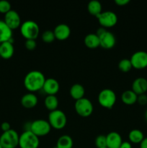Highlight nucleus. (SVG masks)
<instances>
[{"mask_svg":"<svg viewBox=\"0 0 147 148\" xmlns=\"http://www.w3.org/2000/svg\"><path fill=\"white\" fill-rule=\"evenodd\" d=\"M38 102L37 95L33 92H27L21 98V104L22 106L27 108H34Z\"/></svg>","mask_w":147,"mask_h":148,"instance_id":"obj_18","label":"nucleus"},{"mask_svg":"<svg viewBox=\"0 0 147 148\" xmlns=\"http://www.w3.org/2000/svg\"><path fill=\"white\" fill-rule=\"evenodd\" d=\"M46 78L42 72L36 69L27 72L24 78V85L30 92H33L43 89Z\"/></svg>","mask_w":147,"mask_h":148,"instance_id":"obj_1","label":"nucleus"},{"mask_svg":"<svg viewBox=\"0 0 147 148\" xmlns=\"http://www.w3.org/2000/svg\"><path fill=\"white\" fill-rule=\"evenodd\" d=\"M145 118H146V120L147 121V110L146 111V112H145Z\"/></svg>","mask_w":147,"mask_h":148,"instance_id":"obj_37","label":"nucleus"},{"mask_svg":"<svg viewBox=\"0 0 147 148\" xmlns=\"http://www.w3.org/2000/svg\"><path fill=\"white\" fill-rule=\"evenodd\" d=\"M98 22L103 27H110L115 25L118 22V16L114 12L108 11L102 12L97 16Z\"/></svg>","mask_w":147,"mask_h":148,"instance_id":"obj_9","label":"nucleus"},{"mask_svg":"<svg viewBox=\"0 0 147 148\" xmlns=\"http://www.w3.org/2000/svg\"><path fill=\"white\" fill-rule=\"evenodd\" d=\"M53 148H58V147H56V146H55V147H53Z\"/></svg>","mask_w":147,"mask_h":148,"instance_id":"obj_39","label":"nucleus"},{"mask_svg":"<svg viewBox=\"0 0 147 148\" xmlns=\"http://www.w3.org/2000/svg\"><path fill=\"white\" fill-rule=\"evenodd\" d=\"M115 2L119 6H124L128 4L130 2V0H115Z\"/></svg>","mask_w":147,"mask_h":148,"instance_id":"obj_34","label":"nucleus"},{"mask_svg":"<svg viewBox=\"0 0 147 148\" xmlns=\"http://www.w3.org/2000/svg\"><path fill=\"white\" fill-rule=\"evenodd\" d=\"M133 66L130 59H122L118 63V68L123 72H129L132 69Z\"/></svg>","mask_w":147,"mask_h":148,"instance_id":"obj_27","label":"nucleus"},{"mask_svg":"<svg viewBox=\"0 0 147 148\" xmlns=\"http://www.w3.org/2000/svg\"><path fill=\"white\" fill-rule=\"evenodd\" d=\"M117 100L115 92L110 88H105L99 92L98 102L101 106L106 108H111L114 106Z\"/></svg>","mask_w":147,"mask_h":148,"instance_id":"obj_6","label":"nucleus"},{"mask_svg":"<svg viewBox=\"0 0 147 148\" xmlns=\"http://www.w3.org/2000/svg\"><path fill=\"white\" fill-rule=\"evenodd\" d=\"M102 4L98 0H91L87 4L88 12L91 14L96 16V17L102 12Z\"/></svg>","mask_w":147,"mask_h":148,"instance_id":"obj_25","label":"nucleus"},{"mask_svg":"<svg viewBox=\"0 0 147 148\" xmlns=\"http://www.w3.org/2000/svg\"><path fill=\"white\" fill-rule=\"evenodd\" d=\"M84 44L89 49H96L100 46L99 38L96 33H89L84 37Z\"/></svg>","mask_w":147,"mask_h":148,"instance_id":"obj_21","label":"nucleus"},{"mask_svg":"<svg viewBox=\"0 0 147 148\" xmlns=\"http://www.w3.org/2000/svg\"><path fill=\"white\" fill-rule=\"evenodd\" d=\"M0 148H2V147H1V144H0Z\"/></svg>","mask_w":147,"mask_h":148,"instance_id":"obj_38","label":"nucleus"},{"mask_svg":"<svg viewBox=\"0 0 147 148\" xmlns=\"http://www.w3.org/2000/svg\"><path fill=\"white\" fill-rule=\"evenodd\" d=\"M74 108L76 113L82 117H88L91 116L94 110L92 101L85 97L75 101Z\"/></svg>","mask_w":147,"mask_h":148,"instance_id":"obj_7","label":"nucleus"},{"mask_svg":"<svg viewBox=\"0 0 147 148\" xmlns=\"http://www.w3.org/2000/svg\"><path fill=\"white\" fill-rule=\"evenodd\" d=\"M12 39V30L4 20H0V44Z\"/></svg>","mask_w":147,"mask_h":148,"instance_id":"obj_19","label":"nucleus"},{"mask_svg":"<svg viewBox=\"0 0 147 148\" xmlns=\"http://www.w3.org/2000/svg\"><path fill=\"white\" fill-rule=\"evenodd\" d=\"M53 33L56 36V38L63 40L67 39L70 36L71 29L70 27L66 23H59L55 27Z\"/></svg>","mask_w":147,"mask_h":148,"instance_id":"obj_13","label":"nucleus"},{"mask_svg":"<svg viewBox=\"0 0 147 148\" xmlns=\"http://www.w3.org/2000/svg\"><path fill=\"white\" fill-rule=\"evenodd\" d=\"M107 147L120 148L122 143V137L117 132H110L106 135Z\"/></svg>","mask_w":147,"mask_h":148,"instance_id":"obj_15","label":"nucleus"},{"mask_svg":"<svg viewBox=\"0 0 147 148\" xmlns=\"http://www.w3.org/2000/svg\"><path fill=\"white\" fill-rule=\"evenodd\" d=\"M51 126L48 120L36 119L30 124V130L37 137L47 135L51 130Z\"/></svg>","mask_w":147,"mask_h":148,"instance_id":"obj_8","label":"nucleus"},{"mask_svg":"<svg viewBox=\"0 0 147 148\" xmlns=\"http://www.w3.org/2000/svg\"><path fill=\"white\" fill-rule=\"evenodd\" d=\"M4 21L12 30L20 27L22 24L20 14L14 10H11L4 14Z\"/></svg>","mask_w":147,"mask_h":148,"instance_id":"obj_11","label":"nucleus"},{"mask_svg":"<svg viewBox=\"0 0 147 148\" xmlns=\"http://www.w3.org/2000/svg\"><path fill=\"white\" fill-rule=\"evenodd\" d=\"M138 95L135 94L132 90H127L122 92L121 95L122 101L126 105H133L137 102Z\"/></svg>","mask_w":147,"mask_h":148,"instance_id":"obj_22","label":"nucleus"},{"mask_svg":"<svg viewBox=\"0 0 147 148\" xmlns=\"http://www.w3.org/2000/svg\"><path fill=\"white\" fill-rule=\"evenodd\" d=\"M60 88V85L57 79L54 78H47L43 85V90L47 95H56Z\"/></svg>","mask_w":147,"mask_h":148,"instance_id":"obj_14","label":"nucleus"},{"mask_svg":"<svg viewBox=\"0 0 147 148\" xmlns=\"http://www.w3.org/2000/svg\"><path fill=\"white\" fill-rule=\"evenodd\" d=\"M95 145L97 148L107 147L106 135H98L95 139Z\"/></svg>","mask_w":147,"mask_h":148,"instance_id":"obj_29","label":"nucleus"},{"mask_svg":"<svg viewBox=\"0 0 147 148\" xmlns=\"http://www.w3.org/2000/svg\"><path fill=\"white\" fill-rule=\"evenodd\" d=\"M40 140L30 130L24 131L20 135L19 147L20 148H38Z\"/></svg>","mask_w":147,"mask_h":148,"instance_id":"obj_3","label":"nucleus"},{"mask_svg":"<svg viewBox=\"0 0 147 148\" xmlns=\"http://www.w3.org/2000/svg\"><path fill=\"white\" fill-rule=\"evenodd\" d=\"M140 148H147V137H145L140 143Z\"/></svg>","mask_w":147,"mask_h":148,"instance_id":"obj_36","label":"nucleus"},{"mask_svg":"<svg viewBox=\"0 0 147 148\" xmlns=\"http://www.w3.org/2000/svg\"><path fill=\"white\" fill-rule=\"evenodd\" d=\"M103 148H108V147H103Z\"/></svg>","mask_w":147,"mask_h":148,"instance_id":"obj_40","label":"nucleus"},{"mask_svg":"<svg viewBox=\"0 0 147 148\" xmlns=\"http://www.w3.org/2000/svg\"><path fill=\"white\" fill-rule=\"evenodd\" d=\"M20 33L26 39L35 40L40 33V27L36 22L33 20H26L20 25Z\"/></svg>","mask_w":147,"mask_h":148,"instance_id":"obj_2","label":"nucleus"},{"mask_svg":"<svg viewBox=\"0 0 147 148\" xmlns=\"http://www.w3.org/2000/svg\"><path fill=\"white\" fill-rule=\"evenodd\" d=\"M48 122L50 126L56 130H61L64 128L67 123V117L65 113L61 110L56 109L50 111L48 114Z\"/></svg>","mask_w":147,"mask_h":148,"instance_id":"obj_5","label":"nucleus"},{"mask_svg":"<svg viewBox=\"0 0 147 148\" xmlns=\"http://www.w3.org/2000/svg\"><path fill=\"white\" fill-rule=\"evenodd\" d=\"M73 139L68 134H63L58 139L56 147L58 148H73Z\"/></svg>","mask_w":147,"mask_h":148,"instance_id":"obj_23","label":"nucleus"},{"mask_svg":"<svg viewBox=\"0 0 147 148\" xmlns=\"http://www.w3.org/2000/svg\"><path fill=\"white\" fill-rule=\"evenodd\" d=\"M42 40L46 43H52L53 40L56 39V36H55L53 30H46L42 33Z\"/></svg>","mask_w":147,"mask_h":148,"instance_id":"obj_28","label":"nucleus"},{"mask_svg":"<svg viewBox=\"0 0 147 148\" xmlns=\"http://www.w3.org/2000/svg\"><path fill=\"white\" fill-rule=\"evenodd\" d=\"M98 36L99 38L100 46L102 48L110 49L115 46V43H116V38H115V35L112 32L106 30L103 33Z\"/></svg>","mask_w":147,"mask_h":148,"instance_id":"obj_12","label":"nucleus"},{"mask_svg":"<svg viewBox=\"0 0 147 148\" xmlns=\"http://www.w3.org/2000/svg\"><path fill=\"white\" fill-rule=\"evenodd\" d=\"M20 135L17 131L11 129L0 136V144L2 148H16L19 146Z\"/></svg>","mask_w":147,"mask_h":148,"instance_id":"obj_4","label":"nucleus"},{"mask_svg":"<svg viewBox=\"0 0 147 148\" xmlns=\"http://www.w3.org/2000/svg\"><path fill=\"white\" fill-rule=\"evenodd\" d=\"M14 52L12 39L0 44V57L4 59H9L12 57Z\"/></svg>","mask_w":147,"mask_h":148,"instance_id":"obj_16","label":"nucleus"},{"mask_svg":"<svg viewBox=\"0 0 147 148\" xmlns=\"http://www.w3.org/2000/svg\"><path fill=\"white\" fill-rule=\"evenodd\" d=\"M11 10V4L10 1H7V0L0 1V13L5 14Z\"/></svg>","mask_w":147,"mask_h":148,"instance_id":"obj_30","label":"nucleus"},{"mask_svg":"<svg viewBox=\"0 0 147 148\" xmlns=\"http://www.w3.org/2000/svg\"><path fill=\"white\" fill-rule=\"evenodd\" d=\"M1 129L3 131V132H7L9 131V130H11V125H10V123L7 122V121H4V122L1 123Z\"/></svg>","mask_w":147,"mask_h":148,"instance_id":"obj_33","label":"nucleus"},{"mask_svg":"<svg viewBox=\"0 0 147 148\" xmlns=\"http://www.w3.org/2000/svg\"><path fill=\"white\" fill-rule=\"evenodd\" d=\"M130 60L133 67L138 69H144L147 67V52L144 51H138L134 52Z\"/></svg>","mask_w":147,"mask_h":148,"instance_id":"obj_10","label":"nucleus"},{"mask_svg":"<svg viewBox=\"0 0 147 148\" xmlns=\"http://www.w3.org/2000/svg\"><path fill=\"white\" fill-rule=\"evenodd\" d=\"M24 46L28 50H34L37 46V42L34 39H26L24 42Z\"/></svg>","mask_w":147,"mask_h":148,"instance_id":"obj_31","label":"nucleus"},{"mask_svg":"<svg viewBox=\"0 0 147 148\" xmlns=\"http://www.w3.org/2000/svg\"><path fill=\"white\" fill-rule=\"evenodd\" d=\"M59 103V99L56 95H47L44 100L45 106L50 111L58 109Z\"/></svg>","mask_w":147,"mask_h":148,"instance_id":"obj_24","label":"nucleus"},{"mask_svg":"<svg viewBox=\"0 0 147 148\" xmlns=\"http://www.w3.org/2000/svg\"><path fill=\"white\" fill-rule=\"evenodd\" d=\"M137 102L141 106L146 105L147 104V95L144 94H141V95H138V98H137Z\"/></svg>","mask_w":147,"mask_h":148,"instance_id":"obj_32","label":"nucleus"},{"mask_svg":"<svg viewBox=\"0 0 147 148\" xmlns=\"http://www.w3.org/2000/svg\"><path fill=\"white\" fill-rule=\"evenodd\" d=\"M120 148H132V145L130 142H122Z\"/></svg>","mask_w":147,"mask_h":148,"instance_id":"obj_35","label":"nucleus"},{"mask_svg":"<svg viewBox=\"0 0 147 148\" xmlns=\"http://www.w3.org/2000/svg\"><path fill=\"white\" fill-rule=\"evenodd\" d=\"M144 138L145 137H144V133L141 130H137V129L132 130L128 134V139L130 142L135 144H138V143L140 144Z\"/></svg>","mask_w":147,"mask_h":148,"instance_id":"obj_26","label":"nucleus"},{"mask_svg":"<svg viewBox=\"0 0 147 148\" xmlns=\"http://www.w3.org/2000/svg\"><path fill=\"white\" fill-rule=\"evenodd\" d=\"M132 90L137 95L144 94L147 91V79L144 77H138L132 83Z\"/></svg>","mask_w":147,"mask_h":148,"instance_id":"obj_17","label":"nucleus"},{"mask_svg":"<svg viewBox=\"0 0 147 148\" xmlns=\"http://www.w3.org/2000/svg\"><path fill=\"white\" fill-rule=\"evenodd\" d=\"M69 92H70V95L72 98H74L75 101H77V100L84 97L85 89L82 85L79 83H76L71 85Z\"/></svg>","mask_w":147,"mask_h":148,"instance_id":"obj_20","label":"nucleus"}]
</instances>
